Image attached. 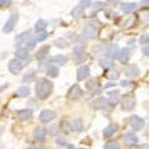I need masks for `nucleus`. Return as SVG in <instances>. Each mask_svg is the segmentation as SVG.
I'll return each instance as SVG.
<instances>
[{
  "label": "nucleus",
  "mask_w": 149,
  "mask_h": 149,
  "mask_svg": "<svg viewBox=\"0 0 149 149\" xmlns=\"http://www.w3.org/2000/svg\"><path fill=\"white\" fill-rule=\"evenodd\" d=\"M86 88H87L91 93H100L102 87L97 81H88L86 84Z\"/></svg>",
  "instance_id": "17"
},
{
  "label": "nucleus",
  "mask_w": 149,
  "mask_h": 149,
  "mask_svg": "<svg viewBox=\"0 0 149 149\" xmlns=\"http://www.w3.org/2000/svg\"><path fill=\"white\" fill-rule=\"evenodd\" d=\"M23 69V63L19 58H13L8 62V70L12 74H18Z\"/></svg>",
  "instance_id": "7"
},
{
  "label": "nucleus",
  "mask_w": 149,
  "mask_h": 149,
  "mask_svg": "<svg viewBox=\"0 0 149 149\" xmlns=\"http://www.w3.org/2000/svg\"><path fill=\"white\" fill-rule=\"evenodd\" d=\"M112 1H116V0H107V3H112Z\"/></svg>",
  "instance_id": "48"
},
{
  "label": "nucleus",
  "mask_w": 149,
  "mask_h": 149,
  "mask_svg": "<svg viewBox=\"0 0 149 149\" xmlns=\"http://www.w3.org/2000/svg\"><path fill=\"white\" fill-rule=\"evenodd\" d=\"M98 35V25H95L94 23H90L86 25L85 30H84V37L87 40H93Z\"/></svg>",
  "instance_id": "3"
},
{
  "label": "nucleus",
  "mask_w": 149,
  "mask_h": 149,
  "mask_svg": "<svg viewBox=\"0 0 149 149\" xmlns=\"http://www.w3.org/2000/svg\"><path fill=\"white\" fill-rule=\"evenodd\" d=\"M92 105H93V107H95V109H98V110H102V109L106 107V105H107V99L104 98V97H99V98L94 99Z\"/></svg>",
  "instance_id": "18"
},
{
  "label": "nucleus",
  "mask_w": 149,
  "mask_h": 149,
  "mask_svg": "<svg viewBox=\"0 0 149 149\" xmlns=\"http://www.w3.org/2000/svg\"><path fill=\"white\" fill-rule=\"evenodd\" d=\"M55 45L58 47V48H66V47L69 45V43H68L65 38H57V40L55 41Z\"/></svg>",
  "instance_id": "31"
},
{
  "label": "nucleus",
  "mask_w": 149,
  "mask_h": 149,
  "mask_svg": "<svg viewBox=\"0 0 149 149\" xmlns=\"http://www.w3.org/2000/svg\"><path fill=\"white\" fill-rule=\"evenodd\" d=\"M47 37H48V33L47 32H40L38 35H37L36 36V41H38V42H42V41H44L45 38H47Z\"/></svg>",
  "instance_id": "37"
},
{
  "label": "nucleus",
  "mask_w": 149,
  "mask_h": 149,
  "mask_svg": "<svg viewBox=\"0 0 149 149\" xmlns=\"http://www.w3.org/2000/svg\"><path fill=\"white\" fill-rule=\"evenodd\" d=\"M16 56L19 60H26L29 58V50L26 48H18L16 50Z\"/></svg>",
  "instance_id": "23"
},
{
  "label": "nucleus",
  "mask_w": 149,
  "mask_h": 149,
  "mask_svg": "<svg viewBox=\"0 0 149 149\" xmlns=\"http://www.w3.org/2000/svg\"><path fill=\"white\" fill-rule=\"evenodd\" d=\"M139 42H140V44H141V45L149 44V33H143V35L140 37Z\"/></svg>",
  "instance_id": "34"
},
{
  "label": "nucleus",
  "mask_w": 149,
  "mask_h": 149,
  "mask_svg": "<svg viewBox=\"0 0 149 149\" xmlns=\"http://www.w3.org/2000/svg\"><path fill=\"white\" fill-rule=\"evenodd\" d=\"M124 74H125L128 78H131V79L136 78V77H139V74H140V68L136 65H130L124 69Z\"/></svg>",
  "instance_id": "12"
},
{
  "label": "nucleus",
  "mask_w": 149,
  "mask_h": 149,
  "mask_svg": "<svg viewBox=\"0 0 149 149\" xmlns=\"http://www.w3.org/2000/svg\"><path fill=\"white\" fill-rule=\"evenodd\" d=\"M55 118H56V113L52 110H43L41 112V115H40V120L42 123H44V124L54 120Z\"/></svg>",
  "instance_id": "8"
},
{
  "label": "nucleus",
  "mask_w": 149,
  "mask_h": 149,
  "mask_svg": "<svg viewBox=\"0 0 149 149\" xmlns=\"http://www.w3.org/2000/svg\"><path fill=\"white\" fill-rule=\"evenodd\" d=\"M142 53H143L144 56L149 57V45H147V47H144V48L142 49Z\"/></svg>",
  "instance_id": "42"
},
{
  "label": "nucleus",
  "mask_w": 149,
  "mask_h": 149,
  "mask_svg": "<svg viewBox=\"0 0 149 149\" xmlns=\"http://www.w3.org/2000/svg\"><path fill=\"white\" fill-rule=\"evenodd\" d=\"M80 6H82L84 8H87L91 6V0H80Z\"/></svg>",
  "instance_id": "39"
},
{
  "label": "nucleus",
  "mask_w": 149,
  "mask_h": 149,
  "mask_svg": "<svg viewBox=\"0 0 149 149\" xmlns=\"http://www.w3.org/2000/svg\"><path fill=\"white\" fill-rule=\"evenodd\" d=\"M11 4V0H0V7H6Z\"/></svg>",
  "instance_id": "41"
},
{
  "label": "nucleus",
  "mask_w": 149,
  "mask_h": 149,
  "mask_svg": "<svg viewBox=\"0 0 149 149\" xmlns=\"http://www.w3.org/2000/svg\"><path fill=\"white\" fill-rule=\"evenodd\" d=\"M99 65H100V67L107 69V68H111L113 66V60L111 58H102L100 61H99Z\"/></svg>",
  "instance_id": "27"
},
{
  "label": "nucleus",
  "mask_w": 149,
  "mask_h": 149,
  "mask_svg": "<svg viewBox=\"0 0 149 149\" xmlns=\"http://www.w3.org/2000/svg\"><path fill=\"white\" fill-rule=\"evenodd\" d=\"M48 52H49V47L48 45H45V47H42L38 52H37V58H43V57H45L47 56V54H48Z\"/></svg>",
  "instance_id": "30"
},
{
  "label": "nucleus",
  "mask_w": 149,
  "mask_h": 149,
  "mask_svg": "<svg viewBox=\"0 0 149 149\" xmlns=\"http://www.w3.org/2000/svg\"><path fill=\"white\" fill-rule=\"evenodd\" d=\"M31 40V33L30 31H25V32H22L20 35H18L16 37V42H17V45H24L25 47V44Z\"/></svg>",
  "instance_id": "10"
},
{
  "label": "nucleus",
  "mask_w": 149,
  "mask_h": 149,
  "mask_svg": "<svg viewBox=\"0 0 149 149\" xmlns=\"http://www.w3.org/2000/svg\"><path fill=\"white\" fill-rule=\"evenodd\" d=\"M104 149H119V144L116 141H110L104 146Z\"/></svg>",
  "instance_id": "32"
},
{
  "label": "nucleus",
  "mask_w": 149,
  "mask_h": 149,
  "mask_svg": "<svg viewBox=\"0 0 149 149\" xmlns=\"http://www.w3.org/2000/svg\"><path fill=\"white\" fill-rule=\"evenodd\" d=\"M106 77H107L109 79H111V80H116V79H118V77H119V73H118L117 70H110V72L106 74Z\"/></svg>",
  "instance_id": "35"
},
{
  "label": "nucleus",
  "mask_w": 149,
  "mask_h": 149,
  "mask_svg": "<svg viewBox=\"0 0 149 149\" xmlns=\"http://www.w3.org/2000/svg\"><path fill=\"white\" fill-rule=\"evenodd\" d=\"M116 131H117V125H116V124H110V125H107L104 129L103 136H104V137H106V139L111 137V136H113L116 134Z\"/></svg>",
  "instance_id": "19"
},
{
  "label": "nucleus",
  "mask_w": 149,
  "mask_h": 149,
  "mask_svg": "<svg viewBox=\"0 0 149 149\" xmlns=\"http://www.w3.org/2000/svg\"><path fill=\"white\" fill-rule=\"evenodd\" d=\"M88 75H90V68H88L87 66H82V67H80V68L78 69V72H77V78H78L79 81L85 80Z\"/></svg>",
  "instance_id": "14"
},
{
  "label": "nucleus",
  "mask_w": 149,
  "mask_h": 149,
  "mask_svg": "<svg viewBox=\"0 0 149 149\" xmlns=\"http://www.w3.org/2000/svg\"><path fill=\"white\" fill-rule=\"evenodd\" d=\"M148 134H149V127H148Z\"/></svg>",
  "instance_id": "49"
},
{
  "label": "nucleus",
  "mask_w": 149,
  "mask_h": 149,
  "mask_svg": "<svg viewBox=\"0 0 149 149\" xmlns=\"http://www.w3.org/2000/svg\"><path fill=\"white\" fill-rule=\"evenodd\" d=\"M130 149H139V148H137V147H135V146H132V147H131Z\"/></svg>",
  "instance_id": "47"
},
{
  "label": "nucleus",
  "mask_w": 149,
  "mask_h": 149,
  "mask_svg": "<svg viewBox=\"0 0 149 149\" xmlns=\"http://www.w3.org/2000/svg\"><path fill=\"white\" fill-rule=\"evenodd\" d=\"M130 57H131V50L129 48L120 49L119 53H118V56H117L118 61L122 62V63H127V62L130 60Z\"/></svg>",
  "instance_id": "9"
},
{
  "label": "nucleus",
  "mask_w": 149,
  "mask_h": 149,
  "mask_svg": "<svg viewBox=\"0 0 149 149\" xmlns=\"http://www.w3.org/2000/svg\"><path fill=\"white\" fill-rule=\"evenodd\" d=\"M52 90H53V84H52V81H49L47 79H41L36 84V87H35L36 95L40 99H47L50 95Z\"/></svg>",
  "instance_id": "1"
},
{
  "label": "nucleus",
  "mask_w": 149,
  "mask_h": 149,
  "mask_svg": "<svg viewBox=\"0 0 149 149\" xmlns=\"http://www.w3.org/2000/svg\"><path fill=\"white\" fill-rule=\"evenodd\" d=\"M47 25H48V23L43 19H40V20H37V23L35 24V30L36 32H43L45 29H47Z\"/></svg>",
  "instance_id": "25"
},
{
  "label": "nucleus",
  "mask_w": 149,
  "mask_h": 149,
  "mask_svg": "<svg viewBox=\"0 0 149 149\" xmlns=\"http://www.w3.org/2000/svg\"><path fill=\"white\" fill-rule=\"evenodd\" d=\"M118 53H119V49H118V45L117 44H112V45H110L107 49H106V56L107 58H111V60H113L118 56Z\"/></svg>",
  "instance_id": "13"
},
{
  "label": "nucleus",
  "mask_w": 149,
  "mask_h": 149,
  "mask_svg": "<svg viewBox=\"0 0 149 149\" xmlns=\"http://www.w3.org/2000/svg\"><path fill=\"white\" fill-rule=\"evenodd\" d=\"M105 7H106V4L102 3V1H95V3L93 4V10H94V12L100 11V10H104Z\"/></svg>",
  "instance_id": "33"
},
{
  "label": "nucleus",
  "mask_w": 149,
  "mask_h": 149,
  "mask_svg": "<svg viewBox=\"0 0 149 149\" xmlns=\"http://www.w3.org/2000/svg\"><path fill=\"white\" fill-rule=\"evenodd\" d=\"M136 106V99L132 95H124L120 100V107L124 111H130Z\"/></svg>",
  "instance_id": "2"
},
{
  "label": "nucleus",
  "mask_w": 149,
  "mask_h": 149,
  "mask_svg": "<svg viewBox=\"0 0 149 149\" xmlns=\"http://www.w3.org/2000/svg\"><path fill=\"white\" fill-rule=\"evenodd\" d=\"M144 124H146V122H144V119L143 118H141L140 116H132L131 118H130V127L132 128V130H135V131H139V130H141L143 127H144Z\"/></svg>",
  "instance_id": "5"
},
{
  "label": "nucleus",
  "mask_w": 149,
  "mask_h": 149,
  "mask_svg": "<svg viewBox=\"0 0 149 149\" xmlns=\"http://www.w3.org/2000/svg\"><path fill=\"white\" fill-rule=\"evenodd\" d=\"M36 45V38H31L26 44H25V48L28 49V50H30V49H33Z\"/></svg>",
  "instance_id": "38"
},
{
  "label": "nucleus",
  "mask_w": 149,
  "mask_h": 149,
  "mask_svg": "<svg viewBox=\"0 0 149 149\" xmlns=\"http://www.w3.org/2000/svg\"><path fill=\"white\" fill-rule=\"evenodd\" d=\"M17 94L18 97H28L30 94V88L26 87V86H22L17 90Z\"/></svg>",
  "instance_id": "29"
},
{
  "label": "nucleus",
  "mask_w": 149,
  "mask_h": 149,
  "mask_svg": "<svg viewBox=\"0 0 149 149\" xmlns=\"http://www.w3.org/2000/svg\"><path fill=\"white\" fill-rule=\"evenodd\" d=\"M29 149H40V148H37V147H30Z\"/></svg>",
  "instance_id": "46"
},
{
  "label": "nucleus",
  "mask_w": 149,
  "mask_h": 149,
  "mask_svg": "<svg viewBox=\"0 0 149 149\" xmlns=\"http://www.w3.org/2000/svg\"><path fill=\"white\" fill-rule=\"evenodd\" d=\"M84 12H85V8L82 6H80V5H78V6H75V7L72 10L70 15H72V17L74 19H80L84 16Z\"/></svg>",
  "instance_id": "21"
},
{
  "label": "nucleus",
  "mask_w": 149,
  "mask_h": 149,
  "mask_svg": "<svg viewBox=\"0 0 149 149\" xmlns=\"http://www.w3.org/2000/svg\"><path fill=\"white\" fill-rule=\"evenodd\" d=\"M67 61H68V58L66 56H63V55H56V56L52 57V62H54V63H57L60 66H65L67 63Z\"/></svg>",
  "instance_id": "26"
},
{
  "label": "nucleus",
  "mask_w": 149,
  "mask_h": 149,
  "mask_svg": "<svg viewBox=\"0 0 149 149\" xmlns=\"http://www.w3.org/2000/svg\"><path fill=\"white\" fill-rule=\"evenodd\" d=\"M66 149H75V148H74V146L69 144V146H67V148H66Z\"/></svg>",
  "instance_id": "45"
},
{
  "label": "nucleus",
  "mask_w": 149,
  "mask_h": 149,
  "mask_svg": "<svg viewBox=\"0 0 149 149\" xmlns=\"http://www.w3.org/2000/svg\"><path fill=\"white\" fill-rule=\"evenodd\" d=\"M45 135H47V130L44 128H36L35 129L33 136H35V139L37 141H44Z\"/></svg>",
  "instance_id": "22"
},
{
  "label": "nucleus",
  "mask_w": 149,
  "mask_h": 149,
  "mask_svg": "<svg viewBox=\"0 0 149 149\" xmlns=\"http://www.w3.org/2000/svg\"><path fill=\"white\" fill-rule=\"evenodd\" d=\"M18 116V119L22 120V122H25V120H29L32 118V111L26 109V110H20L19 112L17 113Z\"/></svg>",
  "instance_id": "16"
},
{
  "label": "nucleus",
  "mask_w": 149,
  "mask_h": 149,
  "mask_svg": "<svg viewBox=\"0 0 149 149\" xmlns=\"http://www.w3.org/2000/svg\"><path fill=\"white\" fill-rule=\"evenodd\" d=\"M17 22H18V15H17V13H12V15L8 17V19H7L6 24L4 25V28H3V31H4L5 33H8V32H11L12 30L15 29V26H16Z\"/></svg>",
  "instance_id": "4"
},
{
  "label": "nucleus",
  "mask_w": 149,
  "mask_h": 149,
  "mask_svg": "<svg viewBox=\"0 0 149 149\" xmlns=\"http://www.w3.org/2000/svg\"><path fill=\"white\" fill-rule=\"evenodd\" d=\"M136 8H137V4L136 3H123L120 5V10L125 13H130V12H134Z\"/></svg>",
  "instance_id": "20"
},
{
  "label": "nucleus",
  "mask_w": 149,
  "mask_h": 149,
  "mask_svg": "<svg viewBox=\"0 0 149 149\" xmlns=\"http://www.w3.org/2000/svg\"><path fill=\"white\" fill-rule=\"evenodd\" d=\"M140 5L142 8H149V0H141Z\"/></svg>",
  "instance_id": "40"
},
{
  "label": "nucleus",
  "mask_w": 149,
  "mask_h": 149,
  "mask_svg": "<svg viewBox=\"0 0 149 149\" xmlns=\"http://www.w3.org/2000/svg\"><path fill=\"white\" fill-rule=\"evenodd\" d=\"M70 128H72V130H74V131L80 132V131H82V129H84V123H82L81 119H74V120L72 122V124H70Z\"/></svg>",
  "instance_id": "24"
},
{
  "label": "nucleus",
  "mask_w": 149,
  "mask_h": 149,
  "mask_svg": "<svg viewBox=\"0 0 149 149\" xmlns=\"http://www.w3.org/2000/svg\"><path fill=\"white\" fill-rule=\"evenodd\" d=\"M85 50H84V48L78 45L74 48V60H75V62H78V63H81L82 61L86 60V55H85Z\"/></svg>",
  "instance_id": "11"
},
{
  "label": "nucleus",
  "mask_w": 149,
  "mask_h": 149,
  "mask_svg": "<svg viewBox=\"0 0 149 149\" xmlns=\"http://www.w3.org/2000/svg\"><path fill=\"white\" fill-rule=\"evenodd\" d=\"M56 142H57L58 144H61V146H66V143H67V141H66L65 139H61V137H60V139H57V140H56Z\"/></svg>",
  "instance_id": "43"
},
{
  "label": "nucleus",
  "mask_w": 149,
  "mask_h": 149,
  "mask_svg": "<svg viewBox=\"0 0 149 149\" xmlns=\"http://www.w3.org/2000/svg\"><path fill=\"white\" fill-rule=\"evenodd\" d=\"M122 86H128L129 84H128V81H122V84H120Z\"/></svg>",
  "instance_id": "44"
},
{
  "label": "nucleus",
  "mask_w": 149,
  "mask_h": 149,
  "mask_svg": "<svg viewBox=\"0 0 149 149\" xmlns=\"http://www.w3.org/2000/svg\"><path fill=\"white\" fill-rule=\"evenodd\" d=\"M134 24H135V17H129V18L127 19V22L124 23V28L128 29V28H130V26H134Z\"/></svg>",
  "instance_id": "36"
},
{
  "label": "nucleus",
  "mask_w": 149,
  "mask_h": 149,
  "mask_svg": "<svg viewBox=\"0 0 149 149\" xmlns=\"http://www.w3.org/2000/svg\"><path fill=\"white\" fill-rule=\"evenodd\" d=\"M123 140L124 142H125L127 144H136L139 142V137H137V135L136 134H132V132H128L123 136Z\"/></svg>",
  "instance_id": "15"
},
{
  "label": "nucleus",
  "mask_w": 149,
  "mask_h": 149,
  "mask_svg": "<svg viewBox=\"0 0 149 149\" xmlns=\"http://www.w3.org/2000/svg\"><path fill=\"white\" fill-rule=\"evenodd\" d=\"M81 95H82V90L79 87L78 85L72 86L70 90L67 93V98L70 99V100H78V99L81 98Z\"/></svg>",
  "instance_id": "6"
},
{
  "label": "nucleus",
  "mask_w": 149,
  "mask_h": 149,
  "mask_svg": "<svg viewBox=\"0 0 149 149\" xmlns=\"http://www.w3.org/2000/svg\"><path fill=\"white\" fill-rule=\"evenodd\" d=\"M47 75L52 77V78H56L58 75V68L56 66H50L47 69Z\"/></svg>",
  "instance_id": "28"
}]
</instances>
